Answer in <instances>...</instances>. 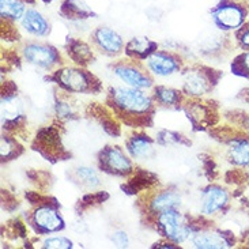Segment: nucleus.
<instances>
[{
  "mask_svg": "<svg viewBox=\"0 0 249 249\" xmlns=\"http://www.w3.org/2000/svg\"><path fill=\"white\" fill-rule=\"evenodd\" d=\"M128 150H129V153H131L132 157H136V158H146V157L151 154L153 146H151V142L148 141L147 138L135 136L128 143Z\"/></svg>",
  "mask_w": 249,
  "mask_h": 249,
  "instance_id": "nucleus-17",
  "label": "nucleus"
},
{
  "mask_svg": "<svg viewBox=\"0 0 249 249\" xmlns=\"http://www.w3.org/2000/svg\"><path fill=\"white\" fill-rule=\"evenodd\" d=\"M116 104L123 109L132 113H144L147 112L151 101L143 91L135 88H119L113 91Z\"/></svg>",
  "mask_w": 249,
  "mask_h": 249,
  "instance_id": "nucleus-1",
  "label": "nucleus"
},
{
  "mask_svg": "<svg viewBox=\"0 0 249 249\" xmlns=\"http://www.w3.org/2000/svg\"><path fill=\"white\" fill-rule=\"evenodd\" d=\"M240 42L245 48H249V26L245 27L240 34Z\"/></svg>",
  "mask_w": 249,
  "mask_h": 249,
  "instance_id": "nucleus-27",
  "label": "nucleus"
},
{
  "mask_svg": "<svg viewBox=\"0 0 249 249\" xmlns=\"http://www.w3.org/2000/svg\"><path fill=\"white\" fill-rule=\"evenodd\" d=\"M0 10L3 18L18 20L23 18L25 15V6L19 0H0Z\"/></svg>",
  "mask_w": 249,
  "mask_h": 249,
  "instance_id": "nucleus-16",
  "label": "nucleus"
},
{
  "mask_svg": "<svg viewBox=\"0 0 249 249\" xmlns=\"http://www.w3.org/2000/svg\"><path fill=\"white\" fill-rule=\"evenodd\" d=\"M148 68L158 76H169L178 71L177 61L165 53H153L147 59Z\"/></svg>",
  "mask_w": 249,
  "mask_h": 249,
  "instance_id": "nucleus-7",
  "label": "nucleus"
},
{
  "mask_svg": "<svg viewBox=\"0 0 249 249\" xmlns=\"http://www.w3.org/2000/svg\"><path fill=\"white\" fill-rule=\"evenodd\" d=\"M107 165L109 169H112L116 173H127L131 170V163L128 158L117 148H109L105 155Z\"/></svg>",
  "mask_w": 249,
  "mask_h": 249,
  "instance_id": "nucleus-14",
  "label": "nucleus"
},
{
  "mask_svg": "<svg viewBox=\"0 0 249 249\" xmlns=\"http://www.w3.org/2000/svg\"><path fill=\"white\" fill-rule=\"evenodd\" d=\"M192 243L196 248L202 249H221L230 247V243L226 240V237L218 233V231H202L197 233Z\"/></svg>",
  "mask_w": 249,
  "mask_h": 249,
  "instance_id": "nucleus-10",
  "label": "nucleus"
},
{
  "mask_svg": "<svg viewBox=\"0 0 249 249\" xmlns=\"http://www.w3.org/2000/svg\"><path fill=\"white\" fill-rule=\"evenodd\" d=\"M229 157L238 166L249 168V139H234L230 142Z\"/></svg>",
  "mask_w": 249,
  "mask_h": 249,
  "instance_id": "nucleus-13",
  "label": "nucleus"
},
{
  "mask_svg": "<svg viewBox=\"0 0 249 249\" xmlns=\"http://www.w3.org/2000/svg\"><path fill=\"white\" fill-rule=\"evenodd\" d=\"M59 81L67 90H71V91H75V93L85 91L89 86L86 75L79 70H75V68L63 70L60 75H59Z\"/></svg>",
  "mask_w": 249,
  "mask_h": 249,
  "instance_id": "nucleus-8",
  "label": "nucleus"
},
{
  "mask_svg": "<svg viewBox=\"0 0 249 249\" xmlns=\"http://www.w3.org/2000/svg\"><path fill=\"white\" fill-rule=\"evenodd\" d=\"M45 248H71V241L64 237H52L44 243Z\"/></svg>",
  "mask_w": 249,
  "mask_h": 249,
  "instance_id": "nucleus-24",
  "label": "nucleus"
},
{
  "mask_svg": "<svg viewBox=\"0 0 249 249\" xmlns=\"http://www.w3.org/2000/svg\"><path fill=\"white\" fill-rule=\"evenodd\" d=\"M13 144L8 142V139H6V138H3L1 139V155L3 157H7V155L10 154V151L13 150Z\"/></svg>",
  "mask_w": 249,
  "mask_h": 249,
  "instance_id": "nucleus-26",
  "label": "nucleus"
},
{
  "mask_svg": "<svg viewBox=\"0 0 249 249\" xmlns=\"http://www.w3.org/2000/svg\"><path fill=\"white\" fill-rule=\"evenodd\" d=\"M112 240H113V243H115L117 247H127L128 237L124 231H116L115 234L112 236Z\"/></svg>",
  "mask_w": 249,
  "mask_h": 249,
  "instance_id": "nucleus-25",
  "label": "nucleus"
},
{
  "mask_svg": "<svg viewBox=\"0 0 249 249\" xmlns=\"http://www.w3.org/2000/svg\"><path fill=\"white\" fill-rule=\"evenodd\" d=\"M95 40L98 45L110 53H116L123 48V40L115 30L108 29V27H101L95 33Z\"/></svg>",
  "mask_w": 249,
  "mask_h": 249,
  "instance_id": "nucleus-11",
  "label": "nucleus"
},
{
  "mask_svg": "<svg viewBox=\"0 0 249 249\" xmlns=\"http://www.w3.org/2000/svg\"><path fill=\"white\" fill-rule=\"evenodd\" d=\"M22 25L29 33L34 36H44L49 30L47 19L36 10H27L22 18Z\"/></svg>",
  "mask_w": 249,
  "mask_h": 249,
  "instance_id": "nucleus-12",
  "label": "nucleus"
},
{
  "mask_svg": "<svg viewBox=\"0 0 249 249\" xmlns=\"http://www.w3.org/2000/svg\"><path fill=\"white\" fill-rule=\"evenodd\" d=\"M180 204V197L173 194V192H166L162 195L157 196L154 202H153V210L158 213H165L169 210H175Z\"/></svg>",
  "mask_w": 249,
  "mask_h": 249,
  "instance_id": "nucleus-18",
  "label": "nucleus"
},
{
  "mask_svg": "<svg viewBox=\"0 0 249 249\" xmlns=\"http://www.w3.org/2000/svg\"><path fill=\"white\" fill-rule=\"evenodd\" d=\"M23 54L29 63L42 68L52 67L57 61V54L52 48L38 45V44L27 45L23 51Z\"/></svg>",
  "mask_w": 249,
  "mask_h": 249,
  "instance_id": "nucleus-4",
  "label": "nucleus"
},
{
  "mask_svg": "<svg viewBox=\"0 0 249 249\" xmlns=\"http://www.w3.org/2000/svg\"><path fill=\"white\" fill-rule=\"evenodd\" d=\"M18 115H19V107L18 104H15V100L14 98L3 100V116L8 119H15Z\"/></svg>",
  "mask_w": 249,
  "mask_h": 249,
  "instance_id": "nucleus-23",
  "label": "nucleus"
},
{
  "mask_svg": "<svg viewBox=\"0 0 249 249\" xmlns=\"http://www.w3.org/2000/svg\"><path fill=\"white\" fill-rule=\"evenodd\" d=\"M160 225L166 237L175 243H182L189 237V228L187 226L184 218L175 210L161 213Z\"/></svg>",
  "mask_w": 249,
  "mask_h": 249,
  "instance_id": "nucleus-3",
  "label": "nucleus"
},
{
  "mask_svg": "<svg viewBox=\"0 0 249 249\" xmlns=\"http://www.w3.org/2000/svg\"><path fill=\"white\" fill-rule=\"evenodd\" d=\"M34 223L44 231H57L63 228V219L56 210L51 207H41L36 210L33 215Z\"/></svg>",
  "mask_w": 249,
  "mask_h": 249,
  "instance_id": "nucleus-6",
  "label": "nucleus"
},
{
  "mask_svg": "<svg viewBox=\"0 0 249 249\" xmlns=\"http://www.w3.org/2000/svg\"><path fill=\"white\" fill-rule=\"evenodd\" d=\"M247 18V13L243 7L228 3L216 7L213 11V19L223 30H237L243 26Z\"/></svg>",
  "mask_w": 249,
  "mask_h": 249,
  "instance_id": "nucleus-2",
  "label": "nucleus"
},
{
  "mask_svg": "<svg viewBox=\"0 0 249 249\" xmlns=\"http://www.w3.org/2000/svg\"><path fill=\"white\" fill-rule=\"evenodd\" d=\"M228 202H229V195L225 189L219 187H211L203 195L202 211L206 215H213L219 210H222Z\"/></svg>",
  "mask_w": 249,
  "mask_h": 249,
  "instance_id": "nucleus-5",
  "label": "nucleus"
},
{
  "mask_svg": "<svg viewBox=\"0 0 249 249\" xmlns=\"http://www.w3.org/2000/svg\"><path fill=\"white\" fill-rule=\"evenodd\" d=\"M115 74L122 79L127 86L135 89H144L151 85V82L146 75L139 70L129 66H120L115 68Z\"/></svg>",
  "mask_w": 249,
  "mask_h": 249,
  "instance_id": "nucleus-9",
  "label": "nucleus"
},
{
  "mask_svg": "<svg viewBox=\"0 0 249 249\" xmlns=\"http://www.w3.org/2000/svg\"><path fill=\"white\" fill-rule=\"evenodd\" d=\"M209 89L206 78L200 74L191 72L184 79V90L188 94H204Z\"/></svg>",
  "mask_w": 249,
  "mask_h": 249,
  "instance_id": "nucleus-15",
  "label": "nucleus"
},
{
  "mask_svg": "<svg viewBox=\"0 0 249 249\" xmlns=\"http://www.w3.org/2000/svg\"><path fill=\"white\" fill-rule=\"evenodd\" d=\"M157 95H158L160 101H161L162 104H166V105H173V104H176V102L178 101V95H177V93H176L175 90H172V89H158V90H157Z\"/></svg>",
  "mask_w": 249,
  "mask_h": 249,
  "instance_id": "nucleus-21",
  "label": "nucleus"
},
{
  "mask_svg": "<svg viewBox=\"0 0 249 249\" xmlns=\"http://www.w3.org/2000/svg\"><path fill=\"white\" fill-rule=\"evenodd\" d=\"M234 68H236L237 74L249 78V51L241 54L240 57H237Z\"/></svg>",
  "mask_w": 249,
  "mask_h": 249,
  "instance_id": "nucleus-22",
  "label": "nucleus"
},
{
  "mask_svg": "<svg viewBox=\"0 0 249 249\" xmlns=\"http://www.w3.org/2000/svg\"><path fill=\"white\" fill-rule=\"evenodd\" d=\"M78 176L82 178V181L86 182L90 187H94L100 184V178L93 169L90 168H79L78 169Z\"/></svg>",
  "mask_w": 249,
  "mask_h": 249,
  "instance_id": "nucleus-20",
  "label": "nucleus"
},
{
  "mask_svg": "<svg viewBox=\"0 0 249 249\" xmlns=\"http://www.w3.org/2000/svg\"><path fill=\"white\" fill-rule=\"evenodd\" d=\"M153 48H154V44L151 41H148L147 38H135L129 44V49L131 51L138 52V53L141 54H147L148 52L153 51Z\"/></svg>",
  "mask_w": 249,
  "mask_h": 249,
  "instance_id": "nucleus-19",
  "label": "nucleus"
}]
</instances>
